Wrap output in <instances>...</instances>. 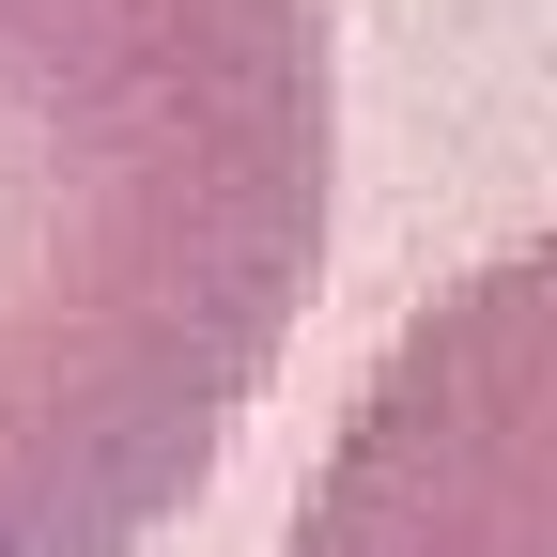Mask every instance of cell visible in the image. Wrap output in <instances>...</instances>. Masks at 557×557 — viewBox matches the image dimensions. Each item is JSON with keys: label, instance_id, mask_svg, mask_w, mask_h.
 <instances>
[{"label": "cell", "instance_id": "1", "mask_svg": "<svg viewBox=\"0 0 557 557\" xmlns=\"http://www.w3.org/2000/svg\"><path fill=\"white\" fill-rule=\"evenodd\" d=\"M341 233L325 0H0V557H156Z\"/></svg>", "mask_w": 557, "mask_h": 557}, {"label": "cell", "instance_id": "2", "mask_svg": "<svg viewBox=\"0 0 557 557\" xmlns=\"http://www.w3.org/2000/svg\"><path fill=\"white\" fill-rule=\"evenodd\" d=\"M278 557H557V233L480 248L387 325Z\"/></svg>", "mask_w": 557, "mask_h": 557}]
</instances>
